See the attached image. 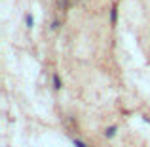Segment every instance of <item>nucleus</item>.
I'll list each match as a JSON object with an SVG mask.
<instances>
[{"mask_svg":"<svg viewBox=\"0 0 150 147\" xmlns=\"http://www.w3.org/2000/svg\"><path fill=\"white\" fill-rule=\"evenodd\" d=\"M51 86H53L55 92H59V90L63 88V80H61V75H59V73L51 75Z\"/></svg>","mask_w":150,"mask_h":147,"instance_id":"obj_2","label":"nucleus"},{"mask_svg":"<svg viewBox=\"0 0 150 147\" xmlns=\"http://www.w3.org/2000/svg\"><path fill=\"white\" fill-rule=\"evenodd\" d=\"M25 27H27V29H33V27H34V17H33V14H25Z\"/></svg>","mask_w":150,"mask_h":147,"instance_id":"obj_4","label":"nucleus"},{"mask_svg":"<svg viewBox=\"0 0 150 147\" xmlns=\"http://www.w3.org/2000/svg\"><path fill=\"white\" fill-rule=\"evenodd\" d=\"M72 145H74V147H89L86 141H82L80 138H72Z\"/></svg>","mask_w":150,"mask_h":147,"instance_id":"obj_5","label":"nucleus"},{"mask_svg":"<svg viewBox=\"0 0 150 147\" xmlns=\"http://www.w3.org/2000/svg\"><path fill=\"white\" fill-rule=\"evenodd\" d=\"M116 23H118V0L112 4V8H110V25L116 27Z\"/></svg>","mask_w":150,"mask_h":147,"instance_id":"obj_3","label":"nucleus"},{"mask_svg":"<svg viewBox=\"0 0 150 147\" xmlns=\"http://www.w3.org/2000/svg\"><path fill=\"white\" fill-rule=\"evenodd\" d=\"M116 134H118V124H110V126H106V128L103 130V136H105L106 140H114Z\"/></svg>","mask_w":150,"mask_h":147,"instance_id":"obj_1","label":"nucleus"},{"mask_svg":"<svg viewBox=\"0 0 150 147\" xmlns=\"http://www.w3.org/2000/svg\"><path fill=\"white\" fill-rule=\"evenodd\" d=\"M50 29H51V31H59V29H61V21H59V19H57V17H55V19H53V21H51V25H50Z\"/></svg>","mask_w":150,"mask_h":147,"instance_id":"obj_6","label":"nucleus"}]
</instances>
